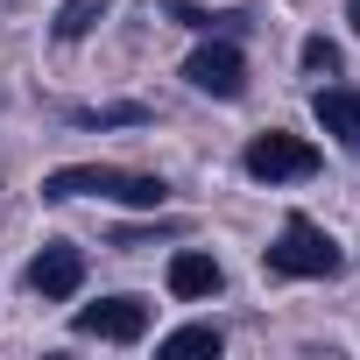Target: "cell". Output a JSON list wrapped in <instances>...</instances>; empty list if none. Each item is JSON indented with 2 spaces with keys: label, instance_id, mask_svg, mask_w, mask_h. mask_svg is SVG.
<instances>
[{
  "label": "cell",
  "instance_id": "cell-10",
  "mask_svg": "<svg viewBox=\"0 0 360 360\" xmlns=\"http://www.w3.org/2000/svg\"><path fill=\"white\" fill-rule=\"evenodd\" d=\"M148 106H78V127H141Z\"/></svg>",
  "mask_w": 360,
  "mask_h": 360
},
{
  "label": "cell",
  "instance_id": "cell-6",
  "mask_svg": "<svg viewBox=\"0 0 360 360\" xmlns=\"http://www.w3.org/2000/svg\"><path fill=\"white\" fill-rule=\"evenodd\" d=\"M78 283H85V255L78 248H43L36 262H29V290L36 297H78Z\"/></svg>",
  "mask_w": 360,
  "mask_h": 360
},
{
  "label": "cell",
  "instance_id": "cell-3",
  "mask_svg": "<svg viewBox=\"0 0 360 360\" xmlns=\"http://www.w3.org/2000/svg\"><path fill=\"white\" fill-rule=\"evenodd\" d=\"M248 176H262V184H304V176L318 169V148L304 141V134H283V127H269V134H255L248 141Z\"/></svg>",
  "mask_w": 360,
  "mask_h": 360
},
{
  "label": "cell",
  "instance_id": "cell-9",
  "mask_svg": "<svg viewBox=\"0 0 360 360\" xmlns=\"http://www.w3.org/2000/svg\"><path fill=\"white\" fill-rule=\"evenodd\" d=\"M226 339H219V325H184V332H169L162 339V353L169 360H184V353H219Z\"/></svg>",
  "mask_w": 360,
  "mask_h": 360
},
{
  "label": "cell",
  "instance_id": "cell-8",
  "mask_svg": "<svg viewBox=\"0 0 360 360\" xmlns=\"http://www.w3.org/2000/svg\"><path fill=\"white\" fill-rule=\"evenodd\" d=\"M311 113L325 120V134H339V141L360 155V92H346V85H325V92L311 99Z\"/></svg>",
  "mask_w": 360,
  "mask_h": 360
},
{
  "label": "cell",
  "instance_id": "cell-1",
  "mask_svg": "<svg viewBox=\"0 0 360 360\" xmlns=\"http://www.w3.org/2000/svg\"><path fill=\"white\" fill-rule=\"evenodd\" d=\"M43 198H120V205L155 212L169 198V184L162 176H141V169H113V162H71V169L43 176Z\"/></svg>",
  "mask_w": 360,
  "mask_h": 360
},
{
  "label": "cell",
  "instance_id": "cell-5",
  "mask_svg": "<svg viewBox=\"0 0 360 360\" xmlns=\"http://www.w3.org/2000/svg\"><path fill=\"white\" fill-rule=\"evenodd\" d=\"M78 332H85V339H113V346H127V339H141V332H148V304H141V297L85 304V311H78Z\"/></svg>",
  "mask_w": 360,
  "mask_h": 360
},
{
  "label": "cell",
  "instance_id": "cell-11",
  "mask_svg": "<svg viewBox=\"0 0 360 360\" xmlns=\"http://www.w3.org/2000/svg\"><path fill=\"white\" fill-rule=\"evenodd\" d=\"M92 22H99V0H71V8L57 15V36H64V43H78Z\"/></svg>",
  "mask_w": 360,
  "mask_h": 360
},
{
  "label": "cell",
  "instance_id": "cell-4",
  "mask_svg": "<svg viewBox=\"0 0 360 360\" xmlns=\"http://www.w3.org/2000/svg\"><path fill=\"white\" fill-rule=\"evenodd\" d=\"M184 78H191L198 92H212V99H240V92H248V57H240L233 43H205V50L184 57Z\"/></svg>",
  "mask_w": 360,
  "mask_h": 360
},
{
  "label": "cell",
  "instance_id": "cell-13",
  "mask_svg": "<svg viewBox=\"0 0 360 360\" xmlns=\"http://www.w3.org/2000/svg\"><path fill=\"white\" fill-rule=\"evenodd\" d=\"M346 22H353V36H360V0H346Z\"/></svg>",
  "mask_w": 360,
  "mask_h": 360
},
{
  "label": "cell",
  "instance_id": "cell-7",
  "mask_svg": "<svg viewBox=\"0 0 360 360\" xmlns=\"http://www.w3.org/2000/svg\"><path fill=\"white\" fill-rule=\"evenodd\" d=\"M219 262L212 255H198V248H184V255H169V297H184V304H198V297H219Z\"/></svg>",
  "mask_w": 360,
  "mask_h": 360
},
{
  "label": "cell",
  "instance_id": "cell-2",
  "mask_svg": "<svg viewBox=\"0 0 360 360\" xmlns=\"http://www.w3.org/2000/svg\"><path fill=\"white\" fill-rule=\"evenodd\" d=\"M339 240L318 226V219H283V233H276V248H269V269L276 276H339Z\"/></svg>",
  "mask_w": 360,
  "mask_h": 360
},
{
  "label": "cell",
  "instance_id": "cell-12",
  "mask_svg": "<svg viewBox=\"0 0 360 360\" xmlns=\"http://www.w3.org/2000/svg\"><path fill=\"white\" fill-rule=\"evenodd\" d=\"M304 71H339V50H332L325 36H311V43H304Z\"/></svg>",
  "mask_w": 360,
  "mask_h": 360
}]
</instances>
